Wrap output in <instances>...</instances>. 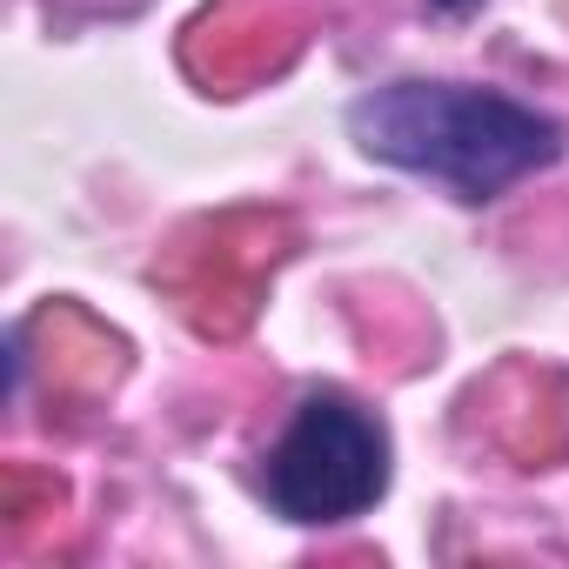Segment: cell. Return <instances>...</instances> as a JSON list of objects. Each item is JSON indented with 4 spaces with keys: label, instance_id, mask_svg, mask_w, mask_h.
I'll return each instance as SVG.
<instances>
[{
    "label": "cell",
    "instance_id": "obj_1",
    "mask_svg": "<svg viewBox=\"0 0 569 569\" xmlns=\"http://www.w3.org/2000/svg\"><path fill=\"white\" fill-rule=\"evenodd\" d=\"M349 134L369 161L442 181L456 201H496L516 181L562 161L556 114L469 81H389L349 108Z\"/></svg>",
    "mask_w": 569,
    "mask_h": 569
},
{
    "label": "cell",
    "instance_id": "obj_3",
    "mask_svg": "<svg viewBox=\"0 0 569 569\" xmlns=\"http://www.w3.org/2000/svg\"><path fill=\"white\" fill-rule=\"evenodd\" d=\"M436 14H462V8H476V0H429Z\"/></svg>",
    "mask_w": 569,
    "mask_h": 569
},
{
    "label": "cell",
    "instance_id": "obj_2",
    "mask_svg": "<svg viewBox=\"0 0 569 569\" xmlns=\"http://www.w3.org/2000/svg\"><path fill=\"white\" fill-rule=\"evenodd\" d=\"M261 496L296 529H336L389 496V429L342 389L302 396L296 422L261 456Z\"/></svg>",
    "mask_w": 569,
    "mask_h": 569
}]
</instances>
